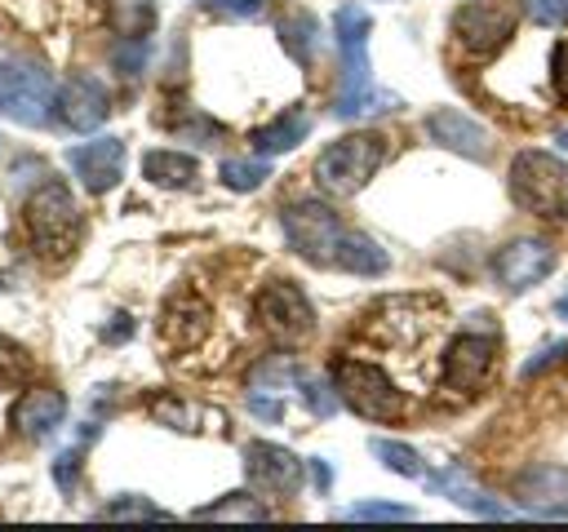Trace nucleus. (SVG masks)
I'll return each instance as SVG.
<instances>
[{
    "label": "nucleus",
    "instance_id": "14",
    "mask_svg": "<svg viewBox=\"0 0 568 532\" xmlns=\"http://www.w3.org/2000/svg\"><path fill=\"white\" fill-rule=\"evenodd\" d=\"M53 111H58V120H62L71 133H93V129L106 120L111 102H106V89H102V80L80 71V75H71V80L58 89V102H53Z\"/></svg>",
    "mask_w": 568,
    "mask_h": 532
},
{
    "label": "nucleus",
    "instance_id": "35",
    "mask_svg": "<svg viewBox=\"0 0 568 532\" xmlns=\"http://www.w3.org/2000/svg\"><path fill=\"white\" fill-rule=\"evenodd\" d=\"M111 58H115V66H120L124 75H138L142 62H146V40H120Z\"/></svg>",
    "mask_w": 568,
    "mask_h": 532
},
{
    "label": "nucleus",
    "instance_id": "2",
    "mask_svg": "<svg viewBox=\"0 0 568 532\" xmlns=\"http://www.w3.org/2000/svg\"><path fill=\"white\" fill-rule=\"evenodd\" d=\"M510 195L532 217H568V164L550 151H519L510 160Z\"/></svg>",
    "mask_w": 568,
    "mask_h": 532
},
{
    "label": "nucleus",
    "instance_id": "33",
    "mask_svg": "<svg viewBox=\"0 0 568 532\" xmlns=\"http://www.w3.org/2000/svg\"><path fill=\"white\" fill-rule=\"evenodd\" d=\"M524 9L541 27H564L568 22V0H524Z\"/></svg>",
    "mask_w": 568,
    "mask_h": 532
},
{
    "label": "nucleus",
    "instance_id": "15",
    "mask_svg": "<svg viewBox=\"0 0 568 532\" xmlns=\"http://www.w3.org/2000/svg\"><path fill=\"white\" fill-rule=\"evenodd\" d=\"M373 319H377V332H386L390 341L417 346L439 328V306L426 297H390V301H382V310Z\"/></svg>",
    "mask_w": 568,
    "mask_h": 532
},
{
    "label": "nucleus",
    "instance_id": "31",
    "mask_svg": "<svg viewBox=\"0 0 568 532\" xmlns=\"http://www.w3.org/2000/svg\"><path fill=\"white\" fill-rule=\"evenodd\" d=\"M106 519H169V514L155 510V505L142 501V497H120V501L106 505Z\"/></svg>",
    "mask_w": 568,
    "mask_h": 532
},
{
    "label": "nucleus",
    "instance_id": "5",
    "mask_svg": "<svg viewBox=\"0 0 568 532\" xmlns=\"http://www.w3.org/2000/svg\"><path fill=\"white\" fill-rule=\"evenodd\" d=\"M382 160H386V137L382 133H351V137H337L333 146L320 151L315 177L333 195H355L377 173Z\"/></svg>",
    "mask_w": 568,
    "mask_h": 532
},
{
    "label": "nucleus",
    "instance_id": "27",
    "mask_svg": "<svg viewBox=\"0 0 568 532\" xmlns=\"http://www.w3.org/2000/svg\"><path fill=\"white\" fill-rule=\"evenodd\" d=\"M36 359L27 355V346H18L13 337L0 332V386H22L31 377Z\"/></svg>",
    "mask_w": 568,
    "mask_h": 532
},
{
    "label": "nucleus",
    "instance_id": "25",
    "mask_svg": "<svg viewBox=\"0 0 568 532\" xmlns=\"http://www.w3.org/2000/svg\"><path fill=\"white\" fill-rule=\"evenodd\" d=\"M368 448H373V457H377L386 470H395V474H404V479H426V466H422V457H417L408 443H399V439H373Z\"/></svg>",
    "mask_w": 568,
    "mask_h": 532
},
{
    "label": "nucleus",
    "instance_id": "3",
    "mask_svg": "<svg viewBox=\"0 0 568 532\" xmlns=\"http://www.w3.org/2000/svg\"><path fill=\"white\" fill-rule=\"evenodd\" d=\"M22 222H27V235H31L36 253L67 257L71 244H75V231H80V208H75V200L62 182H44L27 195Z\"/></svg>",
    "mask_w": 568,
    "mask_h": 532
},
{
    "label": "nucleus",
    "instance_id": "38",
    "mask_svg": "<svg viewBox=\"0 0 568 532\" xmlns=\"http://www.w3.org/2000/svg\"><path fill=\"white\" fill-rule=\"evenodd\" d=\"M248 408H253L262 421H280V417H284V403H280V399H266V395H248Z\"/></svg>",
    "mask_w": 568,
    "mask_h": 532
},
{
    "label": "nucleus",
    "instance_id": "30",
    "mask_svg": "<svg viewBox=\"0 0 568 532\" xmlns=\"http://www.w3.org/2000/svg\"><path fill=\"white\" fill-rule=\"evenodd\" d=\"M297 386H302V399H306V408L315 412V417H333L337 412V390H328L324 381H315V377H297Z\"/></svg>",
    "mask_w": 568,
    "mask_h": 532
},
{
    "label": "nucleus",
    "instance_id": "16",
    "mask_svg": "<svg viewBox=\"0 0 568 532\" xmlns=\"http://www.w3.org/2000/svg\"><path fill=\"white\" fill-rule=\"evenodd\" d=\"M67 164L75 168V177H80L93 195H102V191H111V186L120 182V173H124V142H120V137L80 142V146L67 151Z\"/></svg>",
    "mask_w": 568,
    "mask_h": 532
},
{
    "label": "nucleus",
    "instance_id": "39",
    "mask_svg": "<svg viewBox=\"0 0 568 532\" xmlns=\"http://www.w3.org/2000/svg\"><path fill=\"white\" fill-rule=\"evenodd\" d=\"M564 350H568V341H559V346H546V350H541L537 359H528V364H524V377H532V372H541V368H546V364H555V359H559Z\"/></svg>",
    "mask_w": 568,
    "mask_h": 532
},
{
    "label": "nucleus",
    "instance_id": "36",
    "mask_svg": "<svg viewBox=\"0 0 568 532\" xmlns=\"http://www.w3.org/2000/svg\"><path fill=\"white\" fill-rule=\"evenodd\" d=\"M550 66H555V71H550V75H555V89H559V98L568 102V35L555 44V58H550Z\"/></svg>",
    "mask_w": 568,
    "mask_h": 532
},
{
    "label": "nucleus",
    "instance_id": "23",
    "mask_svg": "<svg viewBox=\"0 0 568 532\" xmlns=\"http://www.w3.org/2000/svg\"><path fill=\"white\" fill-rule=\"evenodd\" d=\"M155 0H106V22L120 40H146L155 27Z\"/></svg>",
    "mask_w": 568,
    "mask_h": 532
},
{
    "label": "nucleus",
    "instance_id": "41",
    "mask_svg": "<svg viewBox=\"0 0 568 532\" xmlns=\"http://www.w3.org/2000/svg\"><path fill=\"white\" fill-rule=\"evenodd\" d=\"M555 315H559V319H568V293H564V297L555 301Z\"/></svg>",
    "mask_w": 568,
    "mask_h": 532
},
{
    "label": "nucleus",
    "instance_id": "17",
    "mask_svg": "<svg viewBox=\"0 0 568 532\" xmlns=\"http://www.w3.org/2000/svg\"><path fill=\"white\" fill-rule=\"evenodd\" d=\"M62 417H67V395L53 390V386H31V390H22L18 403L9 408V426H13L18 434H27V439L53 434V430L62 426Z\"/></svg>",
    "mask_w": 568,
    "mask_h": 532
},
{
    "label": "nucleus",
    "instance_id": "8",
    "mask_svg": "<svg viewBox=\"0 0 568 532\" xmlns=\"http://www.w3.org/2000/svg\"><path fill=\"white\" fill-rule=\"evenodd\" d=\"M519 22V0H470L453 13V35L466 53H493L510 40Z\"/></svg>",
    "mask_w": 568,
    "mask_h": 532
},
{
    "label": "nucleus",
    "instance_id": "4",
    "mask_svg": "<svg viewBox=\"0 0 568 532\" xmlns=\"http://www.w3.org/2000/svg\"><path fill=\"white\" fill-rule=\"evenodd\" d=\"M53 102H58V89H53V75L40 62L0 58V115L4 120L40 129V124H49Z\"/></svg>",
    "mask_w": 568,
    "mask_h": 532
},
{
    "label": "nucleus",
    "instance_id": "21",
    "mask_svg": "<svg viewBox=\"0 0 568 532\" xmlns=\"http://www.w3.org/2000/svg\"><path fill=\"white\" fill-rule=\"evenodd\" d=\"M333 266H342V270H351V275H382V270L390 266V257H386V248H382L377 239H368L364 231H346Z\"/></svg>",
    "mask_w": 568,
    "mask_h": 532
},
{
    "label": "nucleus",
    "instance_id": "7",
    "mask_svg": "<svg viewBox=\"0 0 568 532\" xmlns=\"http://www.w3.org/2000/svg\"><path fill=\"white\" fill-rule=\"evenodd\" d=\"M280 226H284V239H288V248H293L297 257H306V262H315V266H333V262H337V248H342L346 226H342V217H337L328 204H320V200H297V204H288V208L280 213Z\"/></svg>",
    "mask_w": 568,
    "mask_h": 532
},
{
    "label": "nucleus",
    "instance_id": "24",
    "mask_svg": "<svg viewBox=\"0 0 568 532\" xmlns=\"http://www.w3.org/2000/svg\"><path fill=\"white\" fill-rule=\"evenodd\" d=\"M195 160L178 155V151H146L142 155V177L155 186H191L195 182Z\"/></svg>",
    "mask_w": 568,
    "mask_h": 532
},
{
    "label": "nucleus",
    "instance_id": "34",
    "mask_svg": "<svg viewBox=\"0 0 568 532\" xmlns=\"http://www.w3.org/2000/svg\"><path fill=\"white\" fill-rule=\"evenodd\" d=\"M204 4L226 18H240V22H257L266 13V0H204Z\"/></svg>",
    "mask_w": 568,
    "mask_h": 532
},
{
    "label": "nucleus",
    "instance_id": "6",
    "mask_svg": "<svg viewBox=\"0 0 568 532\" xmlns=\"http://www.w3.org/2000/svg\"><path fill=\"white\" fill-rule=\"evenodd\" d=\"M333 390L351 412H359L368 421H395L404 412V395L395 390V381L377 364H364V359H337Z\"/></svg>",
    "mask_w": 568,
    "mask_h": 532
},
{
    "label": "nucleus",
    "instance_id": "37",
    "mask_svg": "<svg viewBox=\"0 0 568 532\" xmlns=\"http://www.w3.org/2000/svg\"><path fill=\"white\" fill-rule=\"evenodd\" d=\"M75 461H80V452H62L58 466H53V479H58L62 492H71V483H75Z\"/></svg>",
    "mask_w": 568,
    "mask_h": 532
},
{
    "label": "nucleus",
    "instance_id": "32",
    "mask_svg": "<svg viewBox=\"0 0 568 532\" xmlns=\"http://www.w3.org/2000/svg\"><path fill=\"white\" fill-rule=\"evenodd\" d=\"M346 519H413V510L395 505V501H355L346 510Z\"/></svg>",
    "mask_w": 568,
    "mask_h": 532
},
{
    "label": "nucleus",
    "instance_id": "13",
    "mask_svg": "<svg viewBox=\"0 0 568 532\" xmlns=\"http://www.w3.org/2000/svg\"><path fill=\"white\" fill-rule=\"evenodd\" d=\"M515 501L541 519H568V470L555 461H537L515 479Z\"/></svg>",
    "mask_w": 568,
    "mask_h": 532
},
{
    "label": "nucleus",
    "instance_id": "20",
    "mask_svg": "<svg viewBox=\"0 0 568 532\" xmlns=\"http://www.w3.org/2000/svg\"><path fill=\"white\" fill-rule=\"evenodd\" d=\"M426 483L435 488V492H444L448 501H457V505H466V510H475V514H488V519H506L510 510H501L497 501H488L470 479H466V470H444V474H426Z\"/></svg>",
    "mask_w": 568,
    "mask_h": 532
},
{
    "label": "nucleus",
    "instance_id": "40",
    "mask_svg": "<svg viewBox=\"0 0 568 532\" xmlns=\"http://www.w3.org/2000/svg\"><path fill=\"white\" fill-rule=\"evenodd\" d=\"M311 479H315V488H320V492H328L333 470H328V461H324V457H311Z\"/></svg>",
    "mask_w": 568,
    "mask_h": 532
},
{
    "label": "nucleus",
    "instance_id": "22",
    "mask_svg": "<svg viewBox=\"0 0 568 532\" xmlns=\"http://www.w3.org/2000/svg\"><path fill=\"white\" fill-rule=\"evenodd\" d=\"M306 133H311V115L306 111H288V115L271 120L266 129H257L253 146H257V155H280V151H293Z\"/></svg>",
    "mask_w": 568,
    "mask_h": 532
},
{
    "label": "nucleus",
    "instance_id": "18",
    "mask_svg": "<svg viewBox=\"0 0 568 532\" xmlns=\"http://www.w3.org/2000/svg\"><path fill=\"white\" fill-rule=\"evenodd\" d=\"M426 133H430V142H439V146H448V151H457V155H466V160H488V151H493L488 129H484L479 120L453 111V106L430 111V115H426Z\"/></svg>",
    "mask_w": 568,
    "mask_h": 532
},
{
    "label": "nucleus",
    "instance_id": "9",
    "mask_svg": "<svg viewBox=\"0 0 568 532\" xmlns=\"http://www.w3.org/2000/svg\"><path fill=\"white\" fill-rule=\"evenodd\" d=\"M253 310H257L262 328H266L275 341H284V346L302 341V337L311 332V324H315V310H311L306 293H302L297 284H288V279H275V284H266V288L257 293Z\"/></svg>",
    "mask_w": 568,
    "mask_h": 532
},
{
    "label": "nucleus",
    "instance_id": "11",
    "mask_svg": "<svg viewBox=\"0 0 568 532\" xmlns=\"http://www.w3.org/2000/svg\"><path fill=\"white\" fill-rule=\"evenodd\" d=\"M550 270H555V244L532 239V235L510 239V244L493 257V275H497L506 288H515V293H519V288L541 284Z\"/></svg>",
    "mask_w": 568,
    "mask_h": 532
},
{
    "label": "nucleus",
    "instance_id": "26",
    "mask_svg": "<svg viewBox=\"0 0 568 532\" xmlns=\"http://www.w3.org/2000/svg\"><path fill=\"white\" fill-rule=\"evenodd\" d=\"M195 519H266V505H257L248 492H231L213 505H200Z\"/></svg>",
    "mask_w": 568,
    "mask_h": 532
},
{
    "label": "nucleus",
    "instance_id": "29",
    "mask_svg": "<svg viewBox=\"0 0 568 532\" xmlns=\"http://www.w3.org/2000/svg\"><path fill=\"white\" fill-rule=\"evenodd\" d=\"M151 412H155L160 421H169L173 430H200L195 421L204 417L200 408H191V403H182V399H155V403H151Z\"/></svg>",
    "mask_w": 568,
    "mask_h": 532
},
{
    "label": "nucleus",
    "instance_id": "12",
    "mask_svg": "<svg viewBox=\"0 0 568 532\" xmlns=\"http://www.w3.org/2000/svg\"><path fill=\"white\" fill-rule=\"evenodd\" d=\"M244 470H248V483L257 492H271V497H293L302 488V461L280 443H262V439L248 443Z\"/></svg>",
    "mask_w": 568,
    "mask_h": 532
},
{
    "label": "nucleus",
    "instance_id": "19",
    "mask_svg": "<svg viewBox=\"0 0 568 532\" xmlns=\"http://www.w3.org/2000/svg\"><path fill=\"white\" fill-rule=\"evenodd\" d=\"M275 31H280V44L293 62H311L315 58V44H320V22L306 13V9H288L275 18Z\"/></svg>",
    "mask_w": 568,
    "mask_h": 532
},
{
    "label": "nucleus",
    "instance_id": "1",
    "mask_svg": "<svg viewBox=\"0 0 568 532\" xmlns=\"http://www.w3.org/2000/svg\"><path fill=\"white\" fill-rule=\"evenodd\" d=\"M333 31H337V49H342V93L333 102V115L337 120H364V115L390 111L395 93H382L368 75V31H373L368 9L342 4L333 13Z\"/></svg>",
    "mask_w": 568,
    "mask_h": 532
},
{
    "label": "nucleus",
    "instance_id": "10",
    "mask_svg": "<svg viewBox=\"0 0 568 532\" xmlns=\"http://www.w3.org/2000/svg\"><path fill=\"white\" fill-rule=\"evenodd\" d=\"M493 359H497V332L493 328L457 332L448 341V350H444V386H453L462 395L479 390L488 381V372H493Z\"/></svg>",
    "mask_w": 568,
    "mask_h": 532
},
{
    "label": "nucleus",
    "instance_id": "28",
    "mask_svg": "<svg viewBox=\"0 0 568 532\" xmlns=\"http://www.w3.org/2000/svg\"><path fill=\"white\" fill-rule=\"evenodd\" d=\"M271 177V164L257 155V160H226L222 164V182L231 186V191H257L262 182Z\"/></svg>",
    "mask_w": 568,
    "mask_h": 532
}]
</instances>
